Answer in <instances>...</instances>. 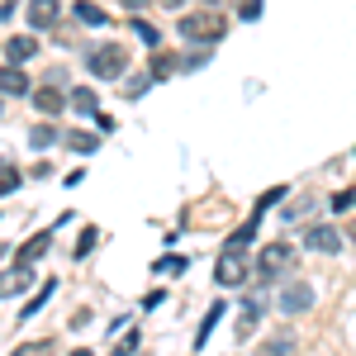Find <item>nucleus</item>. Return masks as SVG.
I'll use <instances>...</instances> for the list:
<instances>
[{
  "mask_svg": "<svg viewBox=\"0 0 356 356\" xmlns=\"http://www.w3.org/2000/svg\"><path fill=\"white\" fill-rule=\"evenodd\" d=\"M33 53H38V38H19V33H15V38L5 43V62H10V67H19V62H29Z\"/></svg>",
  "mask_w": 356,
  "mask_h": 356,
  "instance_id": "obj_10",
  "label": "nucleus"
},
{
  "mask_svg": "<svg viewBox=\"0 0 356 356\" xmlns=\"http://www.w3.org/2000/svg\"><path fill=\"white\" fill-rule=\"evenodd\" d=\"M57 352V342L53 337H43V342H24V347H15L10 356H53Z\"/></svg>",
  "mask_w": 356,
  "mask_h": 356,
  "instance_id": "obj_15",
  "label": "nucleus"
},
{
  "mask_svg": "<svg viewBox=\"0 0 356 356\" xmlns=\"http://www.w3.org/2000/svg\"><path fill=\"white\" fill-rule=\"evenodd\" d=\"M76 19H81V24H105V10H100V5H90V0H81V5H76Z\"/></svg>",
  "mask_w": 356,
  "mask_h": 356,
  "instance_id": "obj_17",
  "label": "nucleus"
},
{
  "mask_svg": "<svg viewBox=\"0 0 356 356\" xmlns=\"http://www.w3.org/2000/svg\"><path fill=\"white\" fill-rule=\"evenodd\" d=\"M295 266V252H290V243H271V247H261V257H257V280H280V275Z\"/></svg>",
  "mask_w": 356,
  "mask_h": 356,
  "instance_id": "obj_4",
  "label": "nucleus"
},
{
  "mask_svg": "<svg viewBox=\"0 0 356 356\" xmlns=\"http://www.w3.org/2000/svg\"><path fill=\"white\" fill-rule=\"evenodd\" d=\"M176 33H181L186 43H200V48H209V43H219L223 33H228V19H223L219 10H191V15H181Z\"/></svg>",
  "mask_w": 356,
  "mask_h": 356,
  "instance_id": "obj_1",
  "label": "nucleus"
},
{
  "mask_svg": "<svg viewBox=\"0 0 356 356\" xmlns=\"http://www.w3.org/2000/svg\"><path fill=\"white\" fill-rule=\"evenodd\" d=\"M356 204V195L352 191H342V195H332V209H352Z\"/></svg>",
  "mask_w": 356,
  "mask_h": 356,
  "instance_id": "obj_26",
  "label": "nucleus"
},
{
  "mask_svg": "<svg viewBox=\"0 0 356 356\" xmlns=\"http://www.w3.org/2000/svg\"><path fill=\"white\" fill-rule=\"evenodd\" d=\"M347 238H352V243H356V219H352V223H347Z\"/></svg>",
  "mask_w": 356,
  "mask_h": 356,
  "instance_id": "obj_29",
  "label": "nucleus"
},
{
  "mask_svg": "<svg viewBox=\"0 0 356 356\" xmlns=\"http://www.w3.org/2000/svg\"><path fill=\"white\" fill-rule=\"evenodd\" d=\"M53 238H57V228H38V233H33V238L19 247V266H33V261H38V257L53 247Z\"/></svg>",
  "mask_w": 356,
  "mask_h": 356,
  "instance_id": "obj_9",
  "label": "nucleus"
},
{
  "mask_svg": "<svg viewBox=\"0 0 356 356\" xmlns=\"http://www.w3.org/2000/svg\"><path fill=\"white\" fill-rule=\"evenodd\" d=\"M86 67H90V76H95V81H119V72L129 67V53H124L119 43H100V48H90Z\"/></svg>",
  "mask_w": 356,
  "mask_h": 356,
  "instance_id": "obj_2",
  "label": "nucleus"
},
{
  "mask_svg": "<svg viewBox=\"0 0 356 356\" xmlns=\"http://www.w3.org/2000/svg\"><path fill=\"white\" fill-rule=\"evenodd\" d=\"M29 143H33V147H53V143H57V129H53V124H38V129L29 134Z\"/></svg>",
  "mask_w": 356,
  "mask_h": 356,
  "instance_id": "obj_19",
  "label": "nucleus"
},
{
  "mask_svg": "<svg viewBox=\"0 0 356 356\" xmlns=\"http://www.w3.org/2000/svg\"><path fill=\"white\" fill-rule=\"evenodd\" d=\"M266 356H290V337H280V342H271V347H266Z\"/></svg>",
  "mask_w": 356,
  "mask_h": 356,
  "instance_id": "obj_28",
  "label": "nucleus"
},
{
  "mask_svg": "<svg viewBox=\"0 0 356 356\" xmlns=\"http://www.w3.org/2000/svg\"><path fill=\"white\" fill-rule=\"evenodd\" d=\"M176 67H181V57H176V53H152V62H147V76H152V81H166Z\"/></svg>",
  "mask_w": 356,
  "mask_h": 356,
  "instance_id": "obj_12",
  "label": "nucleus"
},
{
  "mask_svg": "<svg viewBox=\"0 0 356 356\" xmlns=\"http://www.w3.org/2000/svg\"><path fill=\"white\" fill-rule=\"evenodd\" d=\"M53 295H57V280H43V290H38V295H33L24 309H19V318H33V314H38V309H43L48 300H53Z\"/></svg>",
  "mask_w": 356,
  "mask_h": 356,
  "instance_id": "obj_13",
  "label": "nucleus"
},
{
  "mask_svg": "<svg viewBox=\"0 0 356 356\" xmlns=\"http://www.w3.org/2000/svg\"><path fill=\"white\" fill-rule=\"evenodd\" d=\"M247 275H257V261L243 257V247H223V257L214 261V280L219 285H243Z\"/></svg>",
  "mask_w": 356,
  "mask_h": 356,
  "instance_id": "obj_3",
  "label": "nucleus"
},
{
  "mask_svg": "<svg viewBox=\"0 0 356 356\" xmlns=\"http://www.w3.org/2000/svg\"><path fill=\"white\" fill-rule=\"evenodd\" d=\"M124 5H129V10H138V5H143V0H124Z\"/></svg>",
  "mask_w": 356,
  "mask_h": 356,
  "instance_id": "obj_31",
  "label": "nucleus"
},
{
  "mask_svg": "<svg viewBox=\"0 0 356 356\" xmlns=\"http://www.w3.org/2000/svg\"><path fill=\"white\" fill-rule=\"evenodd\" d=\"M280 314H304V309H314V290H309V285H285V290H280Z\"/></svg>",
  "mask_w": 356,
  "mask_h": 356,
  "instance_id": "obj_7",
  "label": "nucleus"
},
{
  "mask_svg": "<svg viewBox=\"0 0 356 356\" xmlns=\"http://www.w3.org/2000/svg\"><path fill=\"white\" fill-rule=\"evenodd\" d=\"M72 105H76L81 114H95L100 100H95V90H90V86H76V90H72Z\"/></svg>",
  "mask_w": 356,
  "mask_h": 356,
  "instance_id": "obj_16",
  "label": "nucleus"
},
{
  "mask_svg": "<svg viewBox=\"0 0 356 356\" xmlns=\"http://www.w3.org/2000/svg\"><path fill=\"white\" fill-rule=\"evenodd\" d=\"M304 243H309V252H323V257H332V252L342 247V233H337L332 223H314V228L304 233Z\"/></svg>",
  "mask_w": 356,
  "mask_h": 356,
  "instance_id": "obj_6",
  "label": "nucleus"
},
{
  "mask_svg": "<svg viewBox=\"0 0 356 356\" xmlns=\"http://www.w3.org/2000/svg\"><path fill=\"white\" fill-rule=\"evenodd\" d=\"M238 15H243V19H257V15H261V0H243V10H238Z\"/></svg>",
  "mask_w": 356,
  "mask_h": 356,
  "instance_id": "obj_27",
  "label": "nucleus"
},
{
  "mask_svg": "<svg viewBox=\"0 0 356 356\" xmlns=\"http://www.w3.org/2000/svg\"><path fill=\"white\" fill-rule=\"evenodd\" d=\"M0 90L15 100V95H29V76H24V67H5L0 72Z\"/></svg>",
  "mask_w": 356,
  "mask_h": 356,
  "instance_id": "obj_11",
  "label": "nucleus"
},
{
  "mask_svg": "<svg viewBox=\"0 0 356 356\" xmlns=\"http://www.w3.org/2000/svg\"><path fill=\"white\" fill-rule=\"evenodd\" d=\"M275 200H285V186H275V191H266V195H261V200H257V214H252V219H261V214L271 209Z\"/></svg>",
  "mask_w": 356,
  "mask_h": 356,
  "instance_id": "obj_22",
  "label": "nucleus"
},
{
  "mask_svg": "<svg viewBox=\"0 0 356 356\" xmlns=\"http://www.w3.org/2000/svg\"><path fill=\"white\" fill-rule=\"evenodd\" d=\"M72 356H95V352H90V347H81V352H72Z\"/></svg>",
  "mask_w": 356,
  "mask_h": 356,
  "instance_id": "obj_30",
  "label": "nucleus"
},
{
  "mask_svg": "<svg viewBox=\"0 0 356 356\" xmlns=\"http://www.w3.org/2000/svg\"><path fill=\"white\" fill-rule=\"evenodd\" d=\"M129 352H138V328H134V332H124V337L114 342V356H129Z\"/></svg>",
  "mask_w": 356,
  "mask_h": 356,
  "instance_id": "obj_23",
  "label": "nucleus"
},
{
  "mask_svg": "<svg viewBox=\"0 0 356 356\" xmlns=\"http://www.w3.org/2000/svg\"><path fill=\"white\" fill-rule=\"evenodd\" d=\"M67 105H72V90H62L57 81H48V86H38V90H33V110L48 114V119H53V114H62Z\"/></svg>",
  "mask_w": 356,
  "mask_h": 356,
  "instance_id": "obj_5",
  "label": "nucleus"
},
{
  "mask_svg": "<svg viewBox=\"0 0 356 356\" xmlns=\"http://www.w3.org/2000/svg\"><path fill=\"white\" fill-rule=\"evenodd\" d=\"M138 33V38H143V43H147V48H157V43H162V33H157V29L147 24V19H134V24H129Z\"/></svg>",
  "mask_w": 356,
  "mask_h": 356,
  "instance_id": "obj_18",
  "label": "nucleus"
},
{
  "mask_svg": "<svg viewBox=\"0 0 356 356\" xmlns=\"http://www.w3.org/2000/svg\"><path fill=\"white\" fill-rule=\"evenodd\" d=\"M67 147H76V152H95L100 143H95V134H81V129H76V134H67Z\"/></svg>",
  "mask_w": 356,
  "mask_h": 356,
  "instance_id": "obj_21",
  "label": "nucleus"
},
{
  "mask_svg": "<svg viewBox=\"0 0 356 356\" xmlns=\"http://www.w3.org/2000/svg\"><path fill=\"white\" fill-rule=\"evenodd\" d=\"M0 191H5V195H15V191H19V171H15L10 162H5V181H0Z\"/></svg>",
  "mask_w": 356,
  "mask_h": 356,
  "instance_id": "obj_25",
  "label": "nucleus"
},
{
  "mask_svg": "<svg viewBox=\"0 0 356 356\" xmlns=\"http://www.w3.org/2000/svg\"><path fill=\"white\" fill-rule=\"evenodd\" d=\"M24 285H29V266H19V271L10 266V271H5V295H15V290H24Z\"/></svg>",
  "mask_w": 356,
  "mask_h": 356,
  "instance_id": "obj_20",
  "label": "nucleus"
},
{
  "mask_svg": "<svg viewBox=\"0 0 356 356\" xmlns=\"http://www.w3.org/2000/svg\"><path fill=\"white\" fill-rule=\"evenodd\" d=\"M29 29H53L62 15V0H29Z\"/></svg>",
  "mask_w": 356,
  "mask_h": 356,
  "instance_id": "obj_8",
  "label": "nucleus"
},
{
  "mask_svg": "<svg viewBox=\"0 0 356 356\" xmlns=\"http://www.w3.org/2000/svg\"><path fill=\"white\" fill-rule=\"evenodd\" d=\"M257 223H261V219H247V223H238V228L228 233V243H223V247H247L252 238H257Z\"/></svg>",
  "mask_w": 356,
  "mask_h": 356,
  "instance_id": "obj_14",
  "label": "nucleus"
},
{
  "mask_svg": "<svg viewBox=\"0 0 356 356\" xmlns=\"http://www.w3.org/2000/svg\"><path fill=\"white\" fill-rule=\"evenodd\" d=\"M95 243H100V233H95V228H86L81 238H76V257H86V252H90Z\"/></svg>",
  "mask_w": 356,
  "mask_h": 356,
  "instance_id": "obj_24",
  "label": "nucleus"
}]
</instances>
